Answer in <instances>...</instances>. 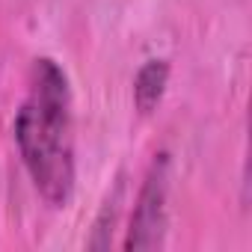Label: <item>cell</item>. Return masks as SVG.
<instances>
[{
  "label": "cell",
  "instance_id": "1",
  "mask_svg": "<svg viewBox=\"0 0 252 252\" xmlns=\"http://www.w3.org/2000/svg\"><path fill=\"white\" fill-rule=\"evenodd\" d=\"M15 143L36 193L51 208H65L74 196V116L68 74L51 57L30 65L27 95L15 113Z\"/></svg>",
  "mask_w": 252,
  "mask_h": 252
},
{
  "label": "cell",
  "instance_id": "2",
  "mask_svg": "<svg viewBox=\"0 0 252 252\" xmlns=\"http://www.w3.org/2000/svg\"><path fill=\"white\" fill-rule=\"evenodd\" d=\"M169 181H172V160L169 152H158L146 169V178L140 184L134 214L128 222L122 246L128 252L140 249H160L169 225Z\"/></svg>",
  "mask_w": 252,
  "mask_h": 252
},
{
  "label": "cell",
  "instance_id": "3",
  "mask_svg": "<svg viewBox=\"0 0 252 252\" xmlns=\"http://www.w3.org/2000/svg\"><path fill=\"white\" fill-rule=\"evenodd\" d=\"M169 60L163 57H152L146 60L140 68H137V77H134V107L140 116H152L163 95H166V86H169Z\"/></svg>",
  "mask_w": 252,
  "mask_h": 252
},
{
  "label": "cell",
  "instance_id": "4",
  "mask_svg": "<svg viewBox=\"0 0 252 252\" xmlns=\"http://www.w3.org/2000/svg\"><path fill=\"white\" fill-rule=\"evenodd\" d=\"M116 214H119V190L110 196V202H104V211L95 222V231L89 237V246L92 249H110V234H113V225H116Z\"/></svg>",
  "mask_w": 252,
  "mask_h": 252
}]
</instances>
